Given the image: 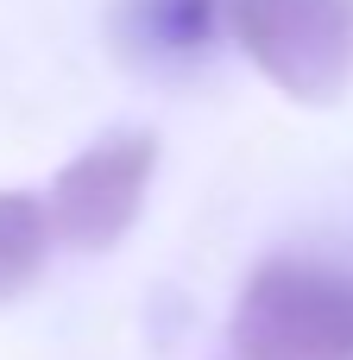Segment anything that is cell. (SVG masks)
Wrapping results in <instances>:
<instances>
[{"label": "cell", "instance_id": "obj_1", "mask_svg": "<svg viewBox=\"0 0 353 360\" xmlns=\"http://www.w3.org/2000/svg\"><path fill=\"white\" fill-rule=\"evenodd\" d=\"M234 360H353V272L265 259L234 304Z\"/></svg>", "mask_w": 353, "mask_h": 360}, {"label": "cell", "instance_id": "obj_2", "mask_svg": "<svg viewBox=\"0 0 353 360\" xmlns=\"http://www.w3.org/2000/svg\"><path fill=\"white\" fill-rule=\"evenodd\" d=\"M221 32L291 101L328 108L353 89V0H221Z\"/></svg>", "mask_w": 353, "mask_h": 360}, {"label": "cell", "instance_id": "obj_3", "mask_svg": "<svg viewBox=\"0 0 353 360\" xmlns=\"http://www.w3.org/2000/svg\"><path fill=\"white\" fill-rule=\"evenodd\" d=\"M158 171V139L152 133H107L88 152H76L44 196V221L51 240L76 247V253H107L126 240V228L139 221L145 184Z\"/></svg>", "mask_w": 353, "mask_h": 360}, {"label": "cell", "instance_id": "obj_4", "mask_svg": "<svg viewBox=\"0 0 353 360\" xmlns=\"http://www.w3.org/2000/svg\"><path fill=\"white\" fill-rule=\"evenodd\" d=\"M114 25L145 63H196L221 32V0H120Z\"/></svg>", "mask_w": 353, "mask_h": 360}, {"label": "cell", "instance_id": "obj_5", "mask_svg": "<svg viewBox=\"0 0 353 360\" xmlns=\"http://www.w3.org/2000/svg\"><path fill=\"white\" fill-rule=\"evenodd\" d=\"M51 253V221H44V196L32 190H0V304H13Z\"/></svg>", "mask_w": 353, "mask_h": 360}]
</instances>
